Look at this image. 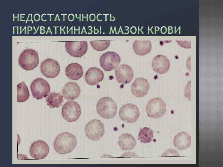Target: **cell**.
I'll list each match as a JSON object with an SVG mask.
<instances>
[{
	"instance_id": "6da1fadb",
	"label": "cell",
	"mask_w": 223,
	"mask_h": 167,
	"mask_svg": "<svg viewBox=\"0 0 223 167\" xmlns=\"http://www.w3.org/2000/svg\"><path fill=\"white\" fill-rule=\"evenodd\" d=\"M77 139L73 134L65 132L59 134L55 138L54 147L57 153L61 154L71 152L75 148Z\"/></svg>"
},
{
	"instance_id": "7a4b0ae2",
	"label": "cell",
	"mask_w": 223,
	"mask_h": 167,
	"mask_svg": "<svg viewBox=\"0 0 223 167\" xmlns=\"http://www.w3.org/2000/svg\"><path fill=\"white\" fill-rule=\"evenodd\" d=\"M39 60V55L37 51L31 49H27L20 53L18 62L22 69L29 71L34 69L38 66Z\"/></svg>"
},
{
	"instance_id": "3957f363",
	"label": "cell",
	"mask_w": 223,
	"mask_h": 167,
	"mask_svg": "<svg viewBox=\"0 0 223 167\" xmlns=\"http://www.w3.org/2000/svg\"><path fill=\"white\" fill-rule=\"evenodd\" d=\"M97 113L102 118L110 119L113 118L116 114V104L112 99L105 97L100 99L96 106Z\"/></svg>"
},
{
	"instance_id": "277c9868",
	"label": "cell",
	"mask_w": 223,
	"mask_h": 167,
	"mask_svg": "<svg viewBox=\"0 0 223 167\" xmlns=\"http://www.w3.org/2000/svg\"><path fill=\"white\" fill-rule=\"evenodd\" d=\"M146 110L149 117L159 118L164 114L166 112V104L161 98L156 97L151 99L147 103Z\"/></svg>"
},
{
	"instance_id": "5b68a950",
	"label": "cell",
	"mask_w": 223,
	"mask_h": 167,
	"mask_svg": "<svg viewBox=\"0 0 223 167\" xmlns=\"http://www.w3.org/2000/svg\"><path fill=\"white\" fill-rule=\"evenodd\" d=\"M85 130V134L89 139L92 141H96L103 136L104 133V126L101 121L94 119L86 124Z\"/></svg>"
},
{
	"instance_id": "8992f818",
	"label": "cell",
	"mask_w": 223,
	"mask_h": 167,
	"mask_svg": "<svg viewBox=\"0 0 223 167\" xmlns=\"http://www.w3.org/2000/svg\"><path fill=\"white\" fill-rule=\"evenodd\" d=\"M81 113V107L79 104L74 101H69L63 106L61 114L63 118L69 122L77 121Z\"/></svg>"
},
{
	"instance_id": "52a82bcc",
	"label": "cell",
	"mask_w": 223,
	"mask_h": 167,
	"mask_svg": "<svg viewBox=\"0 0 223 167\" xmlns=\"http://www.w3.org/2000/svg\"><path fill=\"white\" fill-rule=\"evenodd\" d=\"M30 89L33 97L38 100L46 97L50 91L49 83L42 78L33 80L30 85Z\"/></svg>"
},
{
	"instance_id": "ba28073f",
	"label": "cell",
	"mask_w": 223,
	"mask_h": 167,
	"mask_svg": "<svg viewBox=\"0 0 223 167\" xmlns=\"http://www.w3.org/2000/svg\"><path fill=\"white\" fill-rule=\"evenodd\" d=\"M119 116L120 119L127 123L135 122L139 118L140 113L138 107L134 104L128 103L120 108Z\"/></svg>"
},
{
	"instance_id": "9c48e42d",
	"label": "cell",
	"mask_w": 223,
	"mask_h": 167,
	"mask_svg": "<svg viewBox=\"0 0 223 167\" xmlns=\"http://www.w3.org/2000/svg\"><path fill=\"white\" fill-rule=\"evenodd\" d=\"M120 61V56L112 51L103 54L99 59L101 66L106 71H111L116 69L119 66Z\"/></svg>"
},
{
	"instance_id": "30bf717a",
	"label": "cell",
	"mask_w": 223,
	"mask_h": 167,
	"mask_svg": "<svg viewBox=\"0 0 223 167\" xmlns=\"http://www.w3.org/2000/svg\"><path fill=\"white\" fill-rule=\"evenodd\" d=\"M40 71L46 77L53 78L59 75L60 67L58 62L55 60L47 58L44 60L41 64Z\"/></svg>"
},
{
	"instance_id": "8fae6325",
	"label": "cell",
	"mask_w": 223,
	"mask_h": 167,
	"mask_svg": "<svg viewBox=\"0 0 223 167\" xmlns=\"http://www.w3.org/2000/svg\"><path fill=\"white\" fill-rule=\"evenodd\" d=\"M65 48L67 53L75 57H81L87 52L88 44L86 41H67Z\"/></svg>"
},
{
	"instance_id": "7c38bea8",
	"label": "cell",
	"mask_w": 223,
	"mask_h": 167,
	"mask_svg": "<svg viewBox=\"0 0 223 167\" xmlns=\"http://www.w3.org/2000/svg\"><path fill=\"white\" fill-rule=\"evenodd\" d=\"M49 152L48 145L45 142L38 140L33 142L29 148L32 157L36 159H42L45 158Z\"/></svg>"
},
{
	"instance_id": "4fadbf2b",
	"label": "cell",
	"mask_w": 223,
	"mask_h": 167,
	"mask_svg": "<svg viewBox=\"0 0 223 167\" xmlns=\"http://www.w3.org/2000/svg\"><path fill=\"white\" fill-rule=\"evenodd\" d=\"M116 79L120 84H126L130 82L133 77L132 68L126 64H120L115 70Z\"/></svg>"
},
{
	"instance_id": "5bb4252c",
	"label": "cell",
	"mask_w": 223,
	"mask_h": 167,
	"mask_svg": "<svg viewBox=\"0 0 223 167\" xmlns=\"http://www.w3.org/2000/svg\"><path fill=\"white\" fill-rule=\"evenodd\" d=\"M149 88L150 84L148 81L141 77L136 79L131 86V91L133 94L139 97L146 95Z\"/></svg>"
},
{
	"instance_id": "9a60e30c",
	"label": "cell",
	"mask_w": 223,
	"mask_h": 167,
	"mask_svg": "<svg viewBox=\"0 0 223 167\" xmlns=\"http://www.w3.org/2000/svg\"><path fill=\"white\" fill-rule=\"evenodd\" d=\"M170 62L166 56L158 55L153 59L152 62V68L153 70L159 74H164L169 70Z\"/></svg>"
},
{
	"instance_id": "2e32d148",
	"label": "cell",
	"mask_w": 223,
	"mask_h": 167,
	"mask_svg": "<svg viewBox=\"0 0 223 167\" xmlns=\"http://www.w3.org/2000/svg\"><path fill=\"white\" fill-rule=\"evenodd\" d=\"M104 78V74L99 69L96 67L89 68L86 72L85 79L88 84L93 86L102 81Z\"/></svg>"
},
{
	"instance_id": "e0dca14e",
	"label": "cell",
	"mask_w": 223,
	"mask_h": 167,
	"mask_svg": "<svg viewBox=\"0 0 223 167\" xmlns=\"http://www.w3.org/2000/svg\"><path fill=\"white\" fill-rule=\"evenodd\" d=\"M81 89L79 85L73 82H69L66 84L62 89V95L68 100H74L79 96Z\"/></svg>"
},
{
	"instance_id": "ac0fdd59",
	"label": "cell",
	"mask_w": 223,
	"mask_h": 167,
	"mask_svg": "<svg viewBox=\"0 0 223 167\" xmlns=\"http://www.w3.org/2000/svg\"><path fill=\"white\" fill-rule=\"evenodd\" d=\"M191 139V137L189 134L185 132H181L175 136L173 143L174 147L177 149L185 150L190 146Z\"/></svg>"
},
{
	"instance_id": "d6986e66",
	"label": "cell",
	"mask_w": 223,
	"mask_h": 167,
	"mask_svg": "<svg viewBox=\"0 0 223 167\" xmlns=\"http://www.w3.org/2000/svg\"><path fill=\"white\" fill-rule=\"evenodd\" d=\"M65 74L67 77L72 80H77L83 76V70L82 66L77 63L68 64L65 69Z\"/></svg>"
},
{
	"instance_id": "ffe728a7",
	"label": "cell",
	"mask_w": 223,
	"mask_h": 167,
	"mask_svg": "<svg viewBox=\"0 0 223 167\" xmlns=\"http://www.w3.org/2000/svg\"><path fill=\"white\" fill-rule=\"evenodd\" d=\"M118 143L120 148L124 150L133 149L136 143V140L130 134L124 133L118 139Z\"/></svg>"
},
{
	"instance_id": "44dd1931",
	"label": "cell",
	"mask_w": 223,
	"mask_h": 167,
	"mask_svg": "<svg viewBox=\"0 0 223 167\" xmlns=\"http://www.w3.org/2000/svg\"><path fill=\"white\" fill-rule=\"evenodd\" d=\"M151 44L150 41H135L133 43V49L137 55L143 56L151 51Z\"/></svg>"
},
{
	"instance_id": "7402d4cb",
	"label": "cell",
	"mask_w": 223,
	"mask_h": 167,
	"mask_svg": "<svg viewBox=\"0 0 223 167\" xmlns=\"http://www.w3.org/2000/svg\"><path fill=\"white\" fill-rule=\"evenodd\" d=\"M47 105L50 108H58L63 102V96L59 93L50 92L46 99Z\"/></svg>"
},
{
	"instance_id": "603a6c76",
	"label": "cell",
	"mask_w": 223,
	"mask_h": 167,
	"mask_svg": "<svg viewBox=\"0 0 223 167\" xmlns=\"http://www.w3.org/2000/svg\"><path fill=\"white\" fill-rule=\"evenodd\" d=\"M29 96L28 88L24 82L17 85V101L22 102L26 101Z\"/></svg>"
},
{
	"instance_id": "cb8c5ba5",
	"label": "cell",
	"mask_w": 223,
	"mask_h": 167,
	"mask_svg": "<svg viewBox=\"0 0 223 167\" xmlns=\"http://www.w3.org/2000/svg\"><path fill=\"white\" fill-rule=\"evenodd\" d=\"M153 132L150 128H141L138 134V140L142 143H150L153 138Z\"/></svg>"
},
{
	"instance_id": "d4e9b609",
	"label": "cell",
	"mask_w": 223,
	"mask_h": 167,
	"mask_svg": "<svg viewBox=\"0 0 223 167\" xmlns=\"http://www.w3.org/2000/svg\"><path fill=\"white\" fill-rule=\"evenodd\" d=\"M93 48L98 51H102L109 46L110 41H90Z\"/></svg>"
},
{
	"instance_id": "484cf974",
	"label": "cell",
	"mask_w": 223,
	"mask_h": 167,
	"mask_svg": "<svg viewBox=\"0 0 223 167\" xmlns=\"http://www.w3.org/2000/svg\"><path fill=\"white\" fill-rule=\"evenodd\" d=\"M176 42L181 47L183 48L190 49L191 48L190 41H177Z\"/></svg>"
}]
</instances>
